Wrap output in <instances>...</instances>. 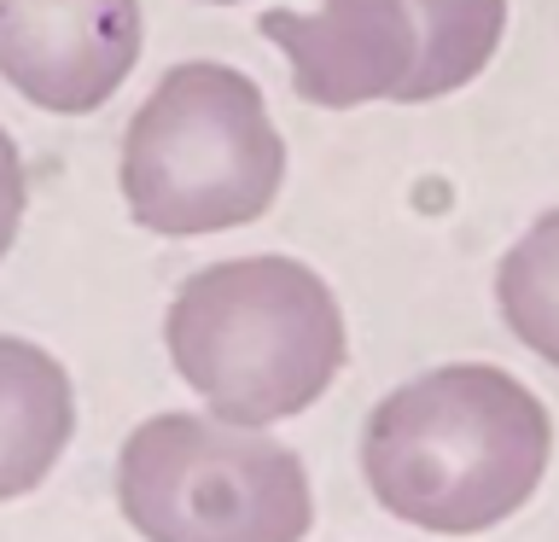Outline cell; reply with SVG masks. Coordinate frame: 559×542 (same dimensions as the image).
Returning <instances> with one entry per match:
<instances>
[{"label":"cell","instance_id":"1","mask_svg":"<svg viewBox=\"0 0 559 542\" xmlns=\"http://www.w3.org/2000/svg\"><path fill=\"white\" fill-rule=\"evenodd\" d=\"M554 461V420L524 379L496 362H449L373 402L361 479L402 525L478 537L536 496Z\"/></svg>","mask_w":559,"mask_h":542},{"label":"cell","instance_id":"3","mask_svg":"<svg viewBox=\"0 0 559 542\" xmlns=\"http://www.w3.org/2000/svg\"><path fill=\"white\" fill-rule=\"evenodd\" d=\"M286 181L262 87L234 64H175L129 117L122 134V199L146 234L199 239L269 216Z\"/></svg>","mask_w":559,"mask_h":542},{"label":"cell","instance_id":"5","mask_svg":"<svg viewBox=\"0 0 559 542\" xmlns=\"http://www.w3.org/2000/svg\"><path fill=\"white\" fill-rule=\"evenodd\" d=\"M140 0H0V82L59 117L99 111L140 64Z\"/></svg>","mask_w":559,"mask_h":542},{"label":"cell","instance_id":"8","mask_svg":"<svg viewBox=\"0 0 559 542\" xmlns=\"http://www.w3.org/2000/svg\"><path fill=\"white\" fill-rule=\"evenodd\" d=\"M419 17L414 105L478 82L507 35V0H408Z\"/></svg>","mask_w":559,"mask_h":542},{"label":"cell","instance_id":"10","mask_svg":"<svg viewBox=\"0 0 559 542\" xmlns=\"http://www.w3.org/2000/svg\"><path fill=\"white\" fill-rule=\"evenodd\" d=\"M17 222H24V157H17L12 134L0 129V262H7Z\"/></svg>","mask_w":559,"mask_h":542},{"label":"cell","instance_id":"11","mask_svg":"<svg viewBox=\"0 0 559 542\" xmlns=\"http://www.w3.org/2000/svg\"><path fill=\"white\" fill-rule=\"evenodd\" d=\"M204 7H239V0H204Z\"/></svg>","mask_w":559,"mask_h":542},{"label":"cell","instance_id":"6","mask_svg":"<svg viewBox=\"0 0 559 542\" xmlns=\"http://www.w3.org/2000/svg\"><path fill=\"white\" fill-rule=\"evenodd\" d=\"M262 35L292 59V87L304 105H414L419 17L408 0H321L314 12L274 7L262 12Z\"/></svg>","mask_w":559,"mask_h":542},{"label":"cell","instance_id":"7","mask_svg":"<svg viewBox=\"0 0 559 542\" xmlns=\"http://www.w3.org/2000/svg\"><path fill=\"white\" fill-rule=\"evenodd\" d=\"M76 432L70 374L29 339L0 332V502L47 484Z\"/></svg>","mask_w":559,"mask_h":542},{"label":"cell","instance_id":"4","mask_svg":"<svg viewBox=\"0 0 559 542\" xmlns=\"http://www.w3.org/2000/svg\"><path fill=\"white\" fill-rule=\"evenodd\" d=\"M117 502L146 542H304L314 525L304 461L216 414L140 420L117 455Z\"/></svg>","mask_w":559,"mask_h":542},{"label":"cell","instance_id":"2","mask_svg":"<svg viewBox=\"0 0 559 542\" xmlns=\"http://www.w3.org/2000/svg\"><path fill=\"white\" fill-rule=\"evenodd\" d=\"M164 339L216 420L274 426L326 397L344 367V309L297 257L210 262L175 292Z\"/></svg>","mask_w":559,"mask_h":542},{"label":"cell","instance_id":"9","mask_svg":"<svg viewBox=\"0 0 559 542\" xmlns=\"http://www.w3.org/2000/svg\"><path fill=\"white\" fill-rule=\"evenodd\" d=\"M496 304L513 339L559 367V210L531 222V234H519V245L501 257Z\"/></svg>","mask_w":559,"mask_h":542}]
</instances>
